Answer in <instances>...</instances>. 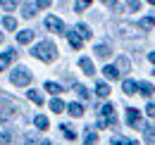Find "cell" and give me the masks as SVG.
<instances>
[{"label": "cell", "mask_w": 155, "mask_h": 145, "mask_svg": "<svg viewBox=\"0 0 155 145\" xmlns=\"http://www.w3.org/2000/svg\"><path fill=\"white\" fill-rule=\"evenodd\" d=\"M148 60H150V62L155 64V53H150V55H148Z\"/></svg>", "instance_id": "74e56055"}, {"label": "cell", "mask_w": 155, "mask_h": 145, "mask_svg": "<svg viewBox=\"0 0 155 145\" xmlns=\"http://www.w3.org/2000/svg\"><path fill=\"white\" fill-rule=\"evenodd\" d=\"M91 2H93V0H77V5H74V10H77V12H84V10H86V7L91 5Z\"/></svg>", "instance_id": "f546056e"}, {"label": "cell", "mask_w": 155, "mask_h": 145, "mask_svg": "<svg viewBox=\"0 0 155 145\" xmlns=\"http://www.w3.org/2000/svg\"><path fill=\"white\" fill-rule=\"evenodd\" d=\"M74 31H77V34H79L81 38H86V40H88V38L93 36V31H91V29H88L86 24H77V29H74Z\"/></svg>", "instance_id": "5bb4252c"}, {"label": "cell", "mask_w": 155, "mask_h": 145, "mask_svg": "<svg viewBox=\"0 0 155 145\" xmlns=\"http://www.w3.org/2000/svg\"><path fill=\"white\" fill-rule=\"evenodd\" d=\"M138 26H141V29H146V31H148V29H153V26H155V17H143L141 21H138Z\"/></svg>", "instance_id": "cb8c5ba5"}, {"label": "cell", "mask_w": 155, "mask_h": 145, "mask_svg": "<svg viewBox=\"0 0 155 145\" xmlns=\"http://www.w3.org/2000/svg\"><path fill=\"white\" fill-rule=\"evenodd\" d=\"M122 88H124V93H127V95H134V93L138 91V83H136V81H131V79H127Z\"/></svg>", "instance_id": "9a60e30c"}, {"label": "cell", "mask_w": 155, "mask_h": 145, "mask_svg": "<svg viewBox=\"0 0 155 145\" xmlns=\"http://www.w3.org/2000/svg\"><path fill=\"white\" fill-rule=\"evenodd\" d=\"M10 81L15 83V86H29L31 83V74H29V69H12V74H10Z\"/></svg>", "instance_id": "3957f363"}, {"label": "cell", "mask_w": 155, "mask_h": 145, "mask_svg": "<svg viewBox=\"0 0 155 145\" xmlns=\"http://www.w3.org/2000/svg\"><path fill=\"white\" fill-rule=\"evenodd\" d=\"M74 88H77V93H79V98H84V100H86V98H88V91H86V88H84V86H74Z\"/></svg>", "instance_id": "d6a6232c"}, {"label": "cell", "mask_w": 155, "mask_h": 145, "mask_svg": "<svg viewBox=\"0 0 155 145\" xmlns=\"http://www.w3.org/2000/svg\"><path fill=\"white\" fill-rule=\"evenodd\" d=\"M50 2H53V0H36V7H38V10H45V7H50Z\"/></svg>", "instance_id": "836d02e7"}, {"label": "cell", "mask_w": 155, "mask_h": 145, "mask_svg": "<svg viewBox=\"0 0 155 145\" xmlns=\"http://www.w3.org/2000/svg\"><path fill=\"white\" fill-rule=\"evenodd\" d=\"M117 124V112H115V105L105 102L100 107V121H98V128H107V126H115Z\"/></svg>", "instance_id": "7a4b0ae2"}, {"label": "cell", "mask_w": 155, "mask_h": 145, "mask_svg": "<svg viewBox=\"0 0 155 145\" xmlns=\"http://www.w3.org/2000/svg\"><path fill=\"white\" fill-rule=\"evenodd\" d=\"M146 114L150 117V119H155V105L150 102V105H146Z\"/></svg>", "instance_id": "e575fe53"}, {"label": "cell", "mask_w": 155, "mask_h": 145, "mask_svg": "<svg viewBox=\"0 0 155 145\" xmlns=\"http://www.w3.org/2000/svg\"><path fill=\"white\" fill-rule=\"evenodd\" d=\"M96 55L100 57V60H107V57L112 55V50H110L107 43H98V45H96Z\"/></svg>", "instance_id": "52a82bcc"}, {"label": "cell", "mask_w": 155, "mask_h": 145, "mask_svg": "<svg viewBox=\"0 0 155 145\" xmlns=\"http://www.w3.org/2000/svg\"><path fill=\"white\" fill-rule=\"evenodd\" d=\"M148 5H155V0H148Z\"/></svg>", "instance_id": "ab89813d"}, {"label": "cell", "mask_w": 155, "mask_h": 145, "mask_svg": "<svg viewBox=\"0 0 155 145\" xmlns=\"http://www.w3.org/2000/svg\"><path fill=\"white\" fill-rule=\"evenodd\" d=\"M17 40H19L21 45H26V43H31V40H34V31H29V29H26V31H19V36H17Z\"/></svg>", "instance_id": "e0dca14e"}, {"label": "cell", "mask_w": 155, "mask_h": 145, "mask_svg": "<svg viewBox=\"0 0 155 145\" xmlns=\"http://www.w3.org/2000/svg\"><path fill=\"white\" fill-rule=\"evenodd\" d=\"M2 26H5V29H10V31H12V29H17V19L7 14V17L2 19Z\"/></svg>", "instance_id": "d4e9b609"}, {"label": "cell", "mask_w": 155, "mask_h": 145, "mask_svg": "<svg viewBox=\"0 0 155 145\" xmlns=\"http://www.w3.org/2000/svg\"><path fill=\"white\" fill-rule=\"evenodd\" d=\"M79 67H81V72L86 74V76H93V74H96V67H93V62H91L88 57H81V60H79Z\"/></svg>", "instance_id": "8992f818"}, {"label": "cell", "mask_w": 155, "mask_h": 145, "mask_svg": "<svg viewBox=\"0 0 155 145\" xmlns=\"http://www.w3.org/2000/svg\"><path fill=\"white\" fill-rule=\"evenodd\" d=\"M138 93H141L143 98H150V95H153V86H150L148 81H143V83H138Z\"/></svg>", "instance_id": "d6986e66"}, {"label": "cell", "mask_w": 155, "mask_h": 145, "mask_svg": "<svg viewBox=\"0 0 155 145\" xmlns=\"http://www.w3.org/2000/svg\"><path fill=\"white\" fill-rule=\"evenodd\" d=\"M7 143H12V136L5 131V133H0V145H7Z\"/></svg>", "instance_id": "1f68e13d"}, {"label": "cell", "mask_w": 155, "mask_h": 145, "mask_svg": "<svg viewBox=\"0 0 155 145\" xmlns=\"http://www.w3.org/2000/svg\"><path fill=\"white\" fill-rule=\"evenodd\" d=\"M127 2H129V10H131V12H136V10L141 7V2H138V0H127Z\"/></svg>", "instance_id": "d590c367"}, {"label": "cell", "mask_w": 155, "mask_h": 145, "mask_svg": "<svg viewBox=\"0 0 155 145\" xmlns=\"http://www.w3.org/2000/svg\"><path fill=\"white\" fill-rule=\"evenodd\" d=\"M34 126L38 128V131H45V128L50 126V121H48V117H43V114H38V117L34 119Z\"/></svg>", "instance_id": "7c38bea8"}, {"label": "cell", "mask_w": 155, "mask_h": 145, "mask_svg": "<svg viewBox=\"0 0 155 145\" xmlns=\"http://www.w3.org/2000/svg\"><path fill=\"white\" fill-rule=\"evenodd\" d=\"M15 57H17V53H15V50H7V53L0 55V72H2V69H5V67H7V64L15 60Z\"/></svg>", "instance_id": "8fae6325"}, {"label": "cell", "mask_w": 155, "mask_h": 145, "mask_svg": "<svg viewBox=\"0 0 155 145\" xmlns=\"http://www.w3.org/2000/svg\"><path fill=\"white\" fill-rule=\"evenodd\" d=\"M10 117H12V107H10L7 102H2V105H0V121H7Z\"/></svg>", "instance_id": "ac0fdd59"}, {"label": "cell", "mask_w": 155, "mask_h": 145, "mask_svg": "<svg viewBox=\"0 0 155 145\" xmlns=\"http://www.w3.org/2000/svg\"><path fill=\"white\" fill-rule=\"evenodd\" d=\"M31 55L38 57V60H43V62H53V60L58 57V48H55L53 40H41L38 45L31 50Z\"/></svg>", "instance_id": "6da1fadb"}, {"label": "cell", "mask_w": 155, "mask_h": 145, "mask_svg": "<svg viewBox=\"0 0 155 145\" xmlns=\"http://www.w3.org/2000/svg\"><path fill=\"white\" fill-rule=\"evenodd\" d=\"M0 5H2L5 10H10V12H12V10L19 5V0H0Z\"/></svg>", "instance_id": "83f0119b"}, {"label": "cell", "mask_w": 155, "mask_h": 145, "mask_svg": "<svg viewBox=\"0 0 155 145\" xmlns=\"http://www.w3.org/2000/svg\"><path fill=\"white\" fill-rule=\"evenodd\" d=\"M143 140L146 143H155V126H143Z\"/></svg>", "instance_id": "4fadbf2b"}, {"label": "cell", "mask_w": 155, "mask_h": 145, "mask_svg": "<svg viewBox=\"0 0 155 145\" xmlns=\"http://www.w3.org/2000/svg\"><path fill=\"white\" fill-rule=\"evenodd\" d=\"M64 107H67V105H64L62 100H58V98H53V100H50V109H53L55 114H60V112H62Z\"/></svg>", "instance_id": "603a6c76"}, {"label": "cell", "mask_w": 155, "mask_h": 145, "mask_svg": "<svg viewBox=\"0 0 155 145\" xmlns=\"http://www.w3.org/2000/svg\"><path fill=\"white\" fill-rule=\"evenodd\" d=\"M84 143H86V145H96L98 143V133L88 128V131H86V136H84Z\"/></svg>", "instance_id": "44dd1931"}, {"label": "cell", "mask_w": 155, "mask_h": 145, "mask_svg": "<svg viewBox=\"0 0 155 145\" xmlns=\"http://www.w3.org/2000/svg\"><path fill=\"white\" fill-rule=\"evenodd\" d=\"M29 100L36 102V105H43V95H41L38 91H29Z\"/></svg>", "instance_id": "484cf974"}, {"label": "cell", "mask_w": 155, "mask_h": 145, "mask_svg": "<svg viewBox=\"0 0 155 145\" xmlns=\"http://www.w3.org/2000/svg\"><path fill=\"white\" fill-rule=\"evenodd\" d=\"M103 74H105V79H107V81H115V79H119V72H117L115 64H105V67H103Z\"/></svg>", "instance_id": "ba28073f"}, {"label": "cell", "mask_w": 155, "mask_h": 145, "mask_svg": "<svg viewBox=\"0 0 155 145\" xmlns=\"http://www.w3.org/2000/svg\"><path fill=\"white\" fill-rule=\"evenodd\" d=\"M41 145H53V143H50V140H43V143H41Z\"/></svg>", "instance_id": "f35d334b"}, {"label": "cell", "mask_w": 155, "mask_h": 145, "mask_svg": "<svg viewBox=\"0 0 155 145\" xmlns=\"http://www.w3.org/2000/svg\"><path fill=\"white\" fill-rule=\"evenodd\" d=\"M45 91H48V93H53V95H60V93L64 91V88H62L60 83H55V81H48V83H45Z\"/></svg>", "instance_id": "ffe728a7"}, {"label": "cell", "mask_w": 155, "mask_h": 145, "mask_svg": "<svg viewBox=\"0 0 155 145\" xmlns=\"http://www.w3.org/2000/svg\"><path fill=\"white\" fill-rule=\"evenodd\" d=\"M103 2H105V5H110V7H115V5H117V0H103Z\"/></svg>", "instance_id": "8d00e7d4"}, {"label": "cell", "mask_w": 155, "mask_h": 145, "mask_svg": "<svg viewBox=\"0 0 155 145\" xmlns=\"http://www.w3.org/2000/svg\"><path fill=\"white\" fill-rule=\"evenodd\" d=\"M115 67H117V72H129V67H131V62H129L127 57H119Z\"/></svg>", "instance_id": "7402d4cb"}, {"label": "cell", "mask_w": 155, "mask_h": 145, "mask_svg": "<svg viewBox=\"0 0 155 145\" xmlns=\"http://www.w3.org/2000/svg\"><path fill=\"white\" fill-rule=\"evenodd\" d=\"M96 93L100 95V98H107V95H110V86H107L105 81H98L96 83Z\"/></svg>", "instance_id": "2e32d148"}, {"label": "cell", "mask_w": 155, "mask_h": 145, "mask_svg": "<svg viewBox=\"0 0 155 145\" xmlns=\"http://www.w3.org/2000/svg\"><path fill=\"white\" fill-rule=\"evenodd\" d=\"M127 124L131 128H143L146 124L141 121V114H138V109H134V107H129L127 109Z\"/></svg>", "instance_id": "277c9868"}, {"label": "cell", "mask_w": 155, "mask_h": 145, "mask_svg": "<svg viewBox=\"0 0 155 145\" xmlns=\"http://www.w3.org/2000/svg\"><path fill=\"white\" fill-rule=\"evenodd\" d=\"M0 43H2V31H0Z\"/></svg>", "instance_id": "60d3db41"}, {"label": "cell", "mask_w": 155, "mask_h": 145, "mask_svg": "<svg viewBox=\"0 0 155 145\" xmlns=\"http://www.w3.org/2000/svg\"><path fill=\"white\" fill-rule=\"evenodd\" d=\"M45 29L48 31H55V34H64V24L58 17H45Z\"/></svg>", "instance_id": "5b68a950"}, {"label": "cell", "mask_w": 155, "mask_h": 145, "mask_svg": "<svg viewBox=\"0 0 155 145\" xmlns=\"http://www.w3.org/2000/svg\"><path fill=\"white\" fill-rule=\"evenodd\" d=\"M26 19H31V17H36V7L34 5H24V12H21Z\"/></svg>", "instance_id": "f1b7e54d"}, {"label": "cell", "mask_w": 155, "mask_h": 145, "mask_svg": "<svg viewBox=\"0 0 155 145\" xmlns=\"http://www.w3.org/2000/svg\"><path fill=\"white\" fill-rule=\"evenodd\" d=\"M62 136H64V138H67V140H74V138H77V133H74V131H72V128L67 126V124H62Z\"/></svg>", "instance_id": "4316f807"}, {"label": "cell", "mask_w": 155, "mask_h": 145, "mask_svg": "<svg viewBox=\"0 0 155 145\" xmlns=\"http://www.w3.org/2000/svg\"><path fill=\"white\" fill-rule=\"evenodd\" d=\"M110 145H138L136 140H127V138H112Z\"/></svg>", "instance_id": "4dcf8cb0"}, {"label": "cell", "mask_w": 155, "mask_h": 145, "mask_svg": "<svg viewBox=\"0 0 155 145\" xmlns=\"http://www.w3.org/2000/svg\"><path fill=\"white\" fill-rule=\"evenodd\" d=\"M67 34V40H69V45L74 48V50H79L81 48V36H79L77 31H64Z\"/></svg>", "instance_id": "9c48e42d"}, {"label": "cell", "mask_w": 155, "mask_h": 145, "mask_svg": "<svg viewBox=\"0 0 155 145\" xmlns=\"http://www.w3.org/2000/svg\"><path fill=\"white\" fill-rule=\"evenodd\" d=\"M67 112H69L74 119H79V117H84V105H81V102H72V105H67Z\"/></svg>", "instance_id": "30bf717a"}]
</instances>
